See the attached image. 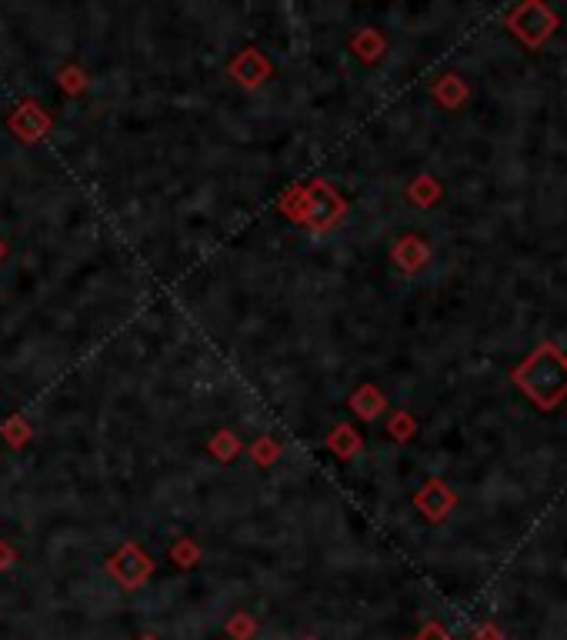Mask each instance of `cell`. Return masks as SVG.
I'll return each mask as SVG.
<instances>
[{
	"label": "cell",
	"instance_id": "cell-1",
	"mask_svg": "<svg viewBox=\"0 0 567 640\" xmlns=\"http://www.w3.org/2000/svg\"><path fill=\"white\" fill-rule=\"evenodd\" d=\"M514 384L524 390L541 410H554L567 397V360L557 347H537L521 367L514 370Z\"/></svg>",
	"mask_w": 567,
	"mask_h": 640
},
{
	"label": "cell",
	"instance_id": "cell-2",
	"mask_svg": "<svg viewBox=\"0 0 567 640\" xmlns=\"http://www.w3.org/2000/svg\"><path fill=\"white\" fill-rule=\"evenodd\" d=\"M507 27L511 34L521 40L524 47H544L547 37L557 30V14L541 0H527V4H517L511 14H507Z\"/></svg>",
	"mask_w": 567,
	"mask_h": 640
},
{
	"label": "cell",
	"instance_id": "cell-3",
	"mask_svg": "<svg viewBox=\"0 0 567 640\" xmlns=\"http://www.w3.org/2000/svg\"><path fill=\"white\" fill-rule=\"evenodd\" d=\"M451 504H454V497L447 494L441 484H434L431 487V507H427V514H431V517H444L447 510H451Z\"/></svg>",
	"mask_w": 567,
	"mask_h": 640
},
{
	"label": "cell",
	"instance_id": "cell-4",
	"mask_svg": "<svg viewBox=\"0 0 567 640\" xmlns=\"http://www.w3.org/2000/svg\"><path fill=\"white\" fill-rule=\"evenodd\" d=\"M474 640H504V634H501V627H497V624H481L474 630Z\"/></svg>",
	"mask_w": 567,
	"mask_h": 640
},
{
	"label": "cell",
	"instance_id": "cell-5",
	"mask_svg": "<svg viewBox=\"0 0 567 640\" xmlns=\"http://www.w3.org/2000/svg\"><path fill=\"white\" fill-rule=\"evenodd\" d=\"M417 640H447V630H444L441 624H427Z\"/></svg>",
	"mask_w": 567,
	"mask_h": 640
},
{
	"label": "cell",
	"instance_id": "cell-6",
	"mask_svg": "<svg viewBox=\"0 0 567 640\" xmlns=\"http://www.w3.org/2000/svg\"><path fill=\"white\" fill-rule=\"evenodd\" d=\"M564 360H567V357H564Z\"/></svg>",
	"mask_w": 567,
	"mask_h": 640
}]
</instances>
